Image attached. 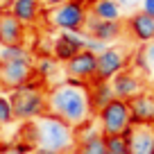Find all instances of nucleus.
Returning a JSON list of instances; mask_svg holds the SVG:
<instances>
[{"label": "nucleus", "instance_id": "nucleus-29", "mask_svg": "<svg viewBox=\"0 0 154 154\" xmlns=\"http://www.w3.org/2000/svg\"><path fill=\"white\" fill-rule=\"evenodd\" d=\"M145 57H147V61H149V63H154V41L145 45Z\"/></svg>", "mask_w": 154, "mask_h": 154}, {"label": "nucleus", "instance_id": "nucleus-33", "mask_svg": "<svg viewBox=\"0 0 154 154\" xmlns=\"http://www.w3.org/2000/svg\"><path fill=\"white\" fill-rule=\"evenodd\" d=\"M77 2H79V5H84V7H86V9H91L95 0H77Z\"/></svg>", "mask_w": 154, "mask_h": 154}, {"label": "nucleus", "instance_id": "nucleus-22", "mask_svg": "<svg viewBox=\"0 0 154 154\" xmlns=\"http://www.w3.org/2000/svg\"><path fill=\"white\" fill-rule=\"evenodd\" d=\"M14 120H16V118H14V106H11L9 95L0 93V127L11 125Z\"/></svg>", "mask_w": 154, "mask_h": 154}, {"label": "nucleus", "instance_id": "nucleus-20", "mask_svg": "<svg viewBox=\"0 0 154 154\" xmlns=\"http://www.w3.org/2000/svg\"><path fill=\"white\" fill-rule=\"evenodd\" d=\"M57 70H59V61L52 54H38V57L34 59V75H36L38 79L48 82L50 77L57 75Z\"/></svg>", "mask_w": 154, "mask_h": 154}, {"label": "nucleus", "instance_id": "nucleus-1", "mask_svg": "<svg viewBox=\"0 0 154 154\" xmlns=\"http://www.w3.org/2000/svg\"><path fill=\"white\" fill-rule=\"evenodd\" d=\"M48 113L66 120L70 127H82L93 120V109L88 100V84L66 79L48 88Z\"/></svg>", "mask_w": 154, "mask_h": 154}, {"label": "nucleus", "instance_id": "nucleus-8", "mask_svg": "<svg viewBox=\"0 0 154 154\" xmlns=\"http://www.w3.org/2000/svg\"><path fill=\"white\" fill-rule=\"evenodd\" d=\"M86 45V32H59L52 38V48L50 54L57 59L59 63H66L75 57L77 52H82Z\"/></svg>", "mask_w": 154, "mask_h": 154}, {"label": "nucleus", "instance_id": "nucleus-4", "mask_svg": "<svg viewBox=\"0 0 154 154\" xmlns=\"http://www.w3.org/2000/svg\"><path fill=\"white\" fill-rule=\"evenodd\" d=\"M95 118H97V127L104 136H120L127 127L134 125L129 104L125 100H118V97H113L106 106H102L95 113Z\"/></svg>", "mask_w": 154, "mask_h": 154}, {"label": "nucleus", "instance_id": "nucleus-32", "mask_svg": "<svg viewBox=\"0 0 154 154\" xmlns=\"http://www.w3.org/2000/svg\"><path fill=\"white\" fill-rule=\"evenodd\" d=\"M32 154H59V152H54V149H48V147H41V145H36Z\"/></svg>", "mask_w": 154, "mask_h": 154}, {"label": "nucleus", "instance_id": "nucleus-10", "mask_svg": "<svg viewBox=\"0 0 154 154\" xmlns=\"http://www.w3.org/2000/svg\"><path fill=\"white\" fill-rule=\"evenodd\" d=\"M77 145L72 154H106V136L100 131V127H93V120L75 129Z\"/></svg>", "mask_w": 154, "mask_h": 154}, {"label": "nucleus", "instance_id": "nucleus-28", "mask_svg": "<svg viewBox=\"0 0 154 154\" xmlns=\"http://www.w3.org/2000/svg\"><path fill=\"white\" fill-rule=\"evenodd\" d=\"M118 5L122 7V9H136V7H140V0H118Z\"/></svg>", "mask_w": 154, "mask_h": 154}, {"label": "nucleus", "instance_id": "nucleus-3", "mask_svg": "<svg viewBox=\"0 0 154 154\" xmlns=\"http://www.w3.org/2000/svg\"><path fill=\"white\" fill-rule=\"evenodd\" d=\"M34 125H36V145L54 149L59 154H72L77 145L75 127H70L66 120H61L52 113L38 116Z\"/></svg>", "mask_w": 154, "mask_h": 154}, {"label": "nucleus", "instance_id": "nucleus-9", "mask_svg": "<svg viewBox=\"0 0 154 154\" xmlns=\"http://www.w3.org/2000/svg\"><path fill=\"white\" fill-rule=\"evenodd\" d=\"M63 70H66V79L91 84L95 79V70H97V54L88 52V50H82L70 61L63 63Z\"/></svg>", "mask_w": 154, "mask_h": 154}, {"label": "nucleus", "instance_id": "nucleus-23", "mask_svg": "<svg viewBox=\"0 0 154 154\" xmlns=\"http://www.w3.org/2000/svg\"><path fill=\"white\" fill-rule=\"evenodd\" d=\"M106 154H129L125 136H106Z\"/></svg>", "mask_w": 154, "mask_h": 154}, {"label": "nucleus", "instance_id": "nucleus-19", "mask_svg": "<svg viewBox=\"0 0 154 154\" xmlns=\"http://www.w3.org/2000/svg\"><path fill=\"white\" fill-rule=\"evenodd\" d=\"M88 14L100 20H122V7L118 0H95Z\"/></svg>", "mask_w": 154, "mask_h": 154}, {"label": "nucleus", "instance_id": "nucleus-21", "mask_svg": "<svg viewBox=\"0 0 154 154\" xmlns=\"http://www.w3.org/2000/svg\"><path fill=\"white\" fill-rule=\"evenodd\" d=\"M16 59H32L29 50L25 45H2L0 50V63L2 61H16Z\"/></svg>", "mask_w": 154, "mask_h": 154}, {"label": "nucleus", "instance_id": "nucleus-13", "mask_svg": "<svg viewBox=\"0 0 154 154\" xmlns=\"http://www.w3.org/2000/svg\"><path fill=\"white\" fill-rule=\"evenodd\" d=\"M129 154H154V125H131L122 131Z\"/></svg>", "mask_w": 154, "mask_h": 154}, {"label": "nucleus", "instance_id": "nucleus-26", "mask_svg": "<svg viewBox=\"0 0 154 154\" xmlns=\"http://www.w3.org/2000/svg\"><path fill=\"white\" fill-rule=\"evenodd\" d=\"M106 48H109L106 43H102V41H97V38H93V36H86L84 50H88V52H93V54H100V52H104Z\"/></svg>", "mask_w": 154, "mask_h": 154}, {"label": "nucleus", "instance_id": "nucleus-17", "mask_svg": "<svg viewBox=\"0 0 154 154\" xmlns=\"http://www.w3.org/2000/svg\"><path fill=\"white\" fill-rule=\"evenodd\" d=\"M5 9H9L11 16H14L16 20H20L25 27H32V25H36L38 18H41L43 5H41V0H11Z\"/></svg>", "mask_w": 154, "mask_h": 154}, {"label": "nucleus", "instance_id": "nucleus-6", "mask_svg": "<svg viewBox=\"0 0 154 154\" xmlns=\"http://www.w3.org/2000/svg\"><path fill=\"white\" fill-rule=\"evenodd\" d=\"M127 66H129L127 50L118 48V45H109L104 52L97 54V70H95V79L93 82H111Z\"/></svg>", "mask_w": 154, "mask_h": 154}, {"label": "nucleus", "instance_id": "nucleus-27", "mask_svg": "<svg viewBox=\"0 0 154 154\" xmlns=\"http://www.w3.org/2000/svg\"><path fill=\"white\" fill-rule=\"evenodd\" d=\"M140 11L147 16H154V0H140Z\"/></svg>", "mask_w": 154, "mask_h": 154}, {"label": "nucleus", "instance_id": "nucleus-31", "mask_svg": "<svg viewBox=\"0 0 154 154\" xmlns=\"http://www.w3.org/2000/svg\"><path fill=\"white\" fill-rule=\"evenodd\" d=\"M66 0H41V5L43 7H50V9H54V7H59V5H63Z\"/></svg>", "mask_w": 154, "mask_h": 154}, {"label": "nucleus", "instance_id": "nucleus-24", "mask_svg": "<svg viewBox=\"0 0 154 154\" xmlns=\"http://www.w3.org/2000/svg\"><path fill=\"white\" fill-rule=\"evenodd\" d=\"M18 140H23V143H29V145H36V125H34V120H27L20 125L18 129Z\"/></svg>", "mask_w": 154, "mask_h": 154}, {"label": "nucleus", "instance_id": "nucleus-2", "mask_svg": "<svg viewBox=\"0 0 154 154\" xmlns=\"http://www.w3.org/2000/svg\"><path fill=\"white\" fill-rule=\"evenodd\" d=\"M9 100L14 106V118L20 122L36 120L38 116L48 113V88H45V82L38 79L36 75L23 86L14 88L9 93Z\"/></svg>", "mask_w": 154, "mask_h": 154}, {"label": "nucleus", "instance_id": "nucleus-30", "mask_svg": "<svg viewBox=\"0 0 154 154\" xmlns=\"http://www.w3.org/2000/svg\"><path fill=\"white\" fill-rule=\"evenodd\" d=\"M0 154H20V152L9 143V145H0Z\"/></svg>", "mask_w": 154, "mask_h": 154}, {"label": "nucleus", "instance_id": "nucleus-15", "mask_svg": "<svg viewBox=\"0 0 154 154\" xmlns=\"http://www.w3.org/2000/svg\"><path fill=\"white\" fill-rule=\"evenodd\" d=\"M125 29L129 32V36L134 38L136 43H152L154 41V16H147L143 11H134V14L127 18Z\"/></svg>", "mask_w": 154, "mask_h": 154}, {"label": "nucleus", "instance_id": "nucleus-34", "mask_svg": "<svg viewBox=\"0 0 154 154\" xmlns=\"http://www.w3.org/2000/svg\"><path fill=\"white\" fill-rule=\"evenodd\" d=\"M2 2H5V7H7V5H9V2H11V0H2Z\"/></svg>", "mask_w": 154, "mask_h": 154}, {"label": "nucleus", "instance_id": "nucleus-7", "mask_svg": "<svg viewBox=\"0 0 154 154\" xmlns=\"http://www.w3.org/2000/svg\"><path fill=\"white\" fill-rule=\"evenodd\" d=\"M34 77V61L32 59H16V61H2L0 63V88L14 91L23 86Z\"/></svg>", "mask_w": 154, "mask_h": 154}, {"label": "nucleus", "instance_id": "nucleus-16", "mask_svg": "<svg viewBox=\"0 0 154 154\" xmlns=\"http://www.w3.org/2000/svg\"><path fill=\"white\" fill-rule=\"evenodd\" d=\"M129 113L134 125H154V93L143 91L129 102Z\"/></svg>", "mask_w": 154, "mask_h": 154}, {"label": "nucleus", "instance_id": "nucleus-18", "mask_svg": "<svg viewBox=\"0 0 154 154\" xmlns=\"http://www.w3.org/2000/svg\"><path fill=\"white\" fill-rule=\"evenodd\" d=\"M113 88H111V82H91L88 84V100H91V109H93V116L106 106L111 100H113Z\"/></svg>", "mask_w": 154, "mask_h": 154}, {"label": "nucleus", "instance_id": "nucleus-25", "mask_svg": "<svg viewBox=\"0 0 154 154\" xmlns=\"http://www.w3.org/2000/svg\"><path fill=\"white\" fill-rule=\"evenodd\" d=\"M129 66L134 68V70H143V72L149 68V61H147V57H145V48L136 50V52L129 57Z\"/></svg>", "mask_w": 154, "mask_h": 154}, {"label": "nucleus", "instance_id": "nucleus-14", "mask_svg": "<svg viewBox=\"0 0 154 154\" xmlns=\"http://www.w3.org/2000/svg\"><path fill=\"white\" fill-rule=\"evenodd\" d=\"M27 27L11 16L9 9L0 11V45H23Z\"/></svg>", "mask_w": 154, "mask_h": 154}, {"label": "nucleus", "instance_id": "nucleus-11", "mask_svg": "<svg viewBox=\"0 0 154 154\" xmlns=\"http://www.w3.org/2000/svg\"><path fill=\"white\" fill-rule=\"evenodd\" d=\"M111 88H113V95L118 97V100L129 102L131 97H136L138 93L145 91V79L138 75V70L127 66L125 70H120L111 79Z\"/></svg>", "mask_w": 154, "mask_h": 154}, {"label": "nucleus", "instance_id": "nucleus-5", "mask_svg": "<svg viewBox=\"0 0 154 154\" xmlns=\"http://www.w3.org/2000/svg\"><path fill=\"white\" fill-rule=\"evenodd\" d=\"M88 18V9L79 5L77 0H66L63 5L50 9V25L59 32H84V25Z\"/></svg>", "mask_w": 154, "mask_h": 154}, {"label": "nucleus", "instance_id": "nucleus-12", "mask_svg": "<svg viewBox=\"0 0 154 154\" xmlns=\"http://www.w3.org/2000/svg\"><path fill=\"white\" fill-rule=\"evenodd\" d=\"M84 32H86V36H93L97 41H102V43L111 45L113 41H118L125 34V25H122V20H100L88 14Z\"/></svg>", "mask_w": 154, "mask_h": 154}]
</instances>
